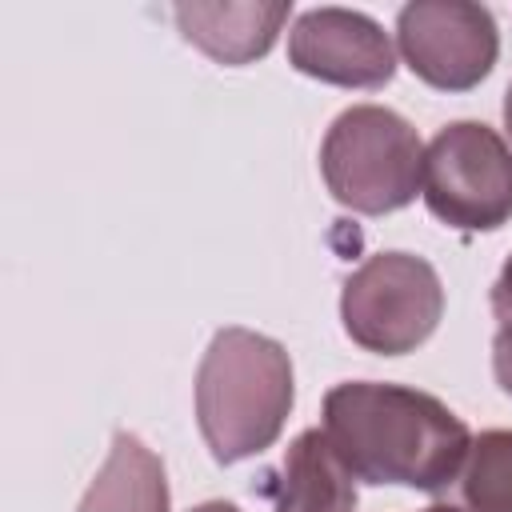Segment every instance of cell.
Returning a JSON list of instances; mask_svg holds the SVG:
<instances>
[{
	"mask_svg": "<svg viewBox=\"0 0 512 512\" xmlns=\"http://www.w3.org/2000/svg\"><path fill=\"white\" fill-rule=\"evenodd\" d=\"M492 372H496V384L512 396V320H504L496 328V340H492Z\"/></svg>",
	"mask_w": 512,
	"mask_h": 512,
	"instance_id": "12",
	"label": "cell"
},
{
	"mask_svg": "<svg viewBox=\"0 0 512 512\" xmlns=\"http://www.w3.org/2000/svg\"><path fill=\"white\" fill-rule=\"evenodd\" d=\"M288 64L320 84L384 88L396 76V48L356 8H312L288 32Z\"/></svg>",
	"mask_w": 512,
	"mask_h": 512,
	"instance_id": "7",
	"label": "cell"
},
{
	"mask_svg": "<svg viewBox=\"0 0 512 512\" xmlns=\"http://www.w3.org/2000/svg\"><path fill=\"white\" fill-rule=\"evenodd\" d=\"M444 496L460 512H512V428L480 432Z\"/></svg>",
	"mask_w": 512,
	"mask_h": 512,
	"instance_id": "11",
	"label": "cell"
},
{
	"mask_svg": "<svg viewBox=\"0 0 512 512\" xmlns=\"http://www.w3.org/2000/svg\"><path fill=\"white\" fill-rule=\"evenodd\" d=\"M320 172L336 204L360 216H384L412 204L424 188V144L400 112L352 104L320 144Z\"/></svg>",
	"mask_w": 512,
	"mask_h": 512,
	"instance_id": "3",
	"label": "cell"
},
{
	"mask_svg": "<svg viewBox=\"0 0 512 512\" xmlns=\"http://www.w3.org/2000/svg\"><path fill=\"white\" fill-rule=\"evenodd\" d=\"M276 512H356V476L324 428H304L280 464Z\"/></svg>",
	"mask_w": 512,
	"mask_h": 512,
	"instance_id": "9",
	"label": "cell"
},
{
	"mask_svg": "<svg viewBox=\"0 0 512 512\" xmlns=\"http://www.w3.org/2000/svg\"><path fill=\"white\" fill-rule=\"evenodd\" d=\"M292 16V0H224V4H176V28L188 44H196L208 60L240 68L260 60L284 20Z\"/></svg>",
	"mask_w": 512,
	"mask_h": 512,
	"instance_id": "8",
	"label": "cell"
},
{
	"mask_svg": "<svg viewBox=\"0 0 512 512\" xmlns=\"http://www.w3.org/2000/svg\"><path fill=\"white\" fill-rule=\"evenodd\" d=\"M76 512H168V476L160 456L132 432H116L108 460Z\"/></svg>",
	"mask_w": 512,
	"mask_h": 512,
	"instance_id": "10",
	"label": "cell"
},
{
	"mask_svg": "<svg viewBox=\"0 0 512 512\" xmlns=\"http://www.w3.org/2000/svg\"><path fill=\"white\" fill-rule=\"evenodd\" d=\"M444 316V284L424 256L376 252L340 292V320L352 344L376 356L416 352Z\"/></svg>",
	"mask_w": 512,
	"mask_h": 512,
	"instance_id": "4",
	"label": "cell"
},
{
	"mask_svg": "<svg viewBox=\"0 0 512 512\" xmlns=\"http://www.w3.org/2000/svg\"><path fill=\"white\" fill-rule=\"evenodd\" d=\"M396 44L412 76L440 92L476 88L500 56V32L492 12L468 0L404 4L396 16Z\"/></svg>",
	"mask_w": 512,
	"mask_h": 512,
	"instance_id": "6",
	"label": "cell"
},
{
	"mask_svg": "<svg viewBox=\"0 0 512 512\" xmlns=\"http://www.w3.org/2000/svg\"><path fill=\"white\" fill-rule=\"evenodd\" d=\"M296 384L288 352L252 328H220L196 368V424L216 464H236L276 444Z\"/></svg>",
	"mask_w": 512,
	"mask_h": 512,
	"instance_id": "2",
	"label": "cell"
},
{
	"mask_svg": "<svg viewBox=\"0 0 512 512\" xmlns=\"http://www.w3.org/2000/svg\"><path fill=\"white\" fill-rule=\"evenodd\" d=\"M324 432L368 484L444 492L472 444L468 424L432 392L344 380L324 396Z\"/></svg>",
	"mask_w": 512,
	"mask_h": 512,
	"instance_id": "1",
	"label": "cell"
},
{
	"mask_svg": "<svg viewBox=\"0 0 512 512\" xmlns=\"http://www.w3.org/2000/svg\"><path fill=\"white\" fill-rule=\"evenodd\" d=\"M504 128H508V136H512V84H508V92H504Z\"/></svg>",
	"mask_w": 512,
	"mask_h": 512,
	"instance_id": "15",
	"label": "cell"
},
{
	"mask_svg": "<svg viewBox=\"0 0 512 512\" xmlns=\"http://www.w3.org/2000/svg\"><path fill=\"white\" fill-rule=\"evenodd\" d=\"M424 512H460V508H452V504H432V508H424Z\"/></svg>",
	"mask_w": 512,
	"mask_h": 512,
	"instance_id": "16",
	"label": "cell"
},
{
	"mask_svg": "<svg viewBox=\"0 0 512 512\" xmlns=\"http://www.w3.org/2000/svg\"><path fill=\"white\" fill-rule=\"evenodd\" d=\"M424 204L464 232H492L512 216V148L480 120H456L424 148Z\"/></svg>",
	"mask_w": 512,
	"mask_h": 512,
	"instance_id": "5",
	"label": "cell"
},
{
	"mask_svg": "<svg viewBox=\"0 0 512 512\" xmlns=\"http://www.w3.org/2000/svg\"><path fill=\"white\" fill-rule=\"evenodd\" d=\"M492 316L504 324V320H512V256L504 260V268H500V276H496V284H492Z\"/></svg>",
	"mask_w": 512,
	"mask_h": 512,
	"instance_id": "13",
	"label": "cell"
},
{
	"mask_svg": "<svg viewBox=\"0 0 512 512\" xmlns=\"http://www.w3.org/2000/svg\"><path fill=\"white\" fill-rule=\"evenodd\" d=\"M192 512H240L236 504H224V500H208V504H196Z\"/></svg>",
	"mask_w": 512,
	"mask_h": 512,
	"instance_id": "14",
	"label": "cell"
}]
</instances>
